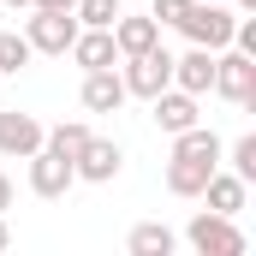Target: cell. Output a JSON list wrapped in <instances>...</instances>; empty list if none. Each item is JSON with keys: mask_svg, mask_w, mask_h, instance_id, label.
<instances>
[{"mask_svg": "<svg viewBox=\"0 0 256 256\" xmlns=\"http://www.w3.org/2000/svg\"><path fill=\"white\" fill-rule=\"evenodd\" d=\"M232 6H220V0H191L185 6V18L173 24L191 48H208V54H220V48H232Z\"/></svg>", "mask_w": 256, "mask_h": 256, "instance_id": "obj_1", "label": "cell"}, {"mask_svg": "<svg viewBox=\"0 0 256 256\" xmlns=\"http://www.w3.org/2000/svg\"><path fill=\"white\" fill-rule=\"evenodd\" d=\"M185 244H191L196 256H244V250H250V238L232 226V214H214V208H196V214H191Z\"/></svg>", "mask_w": 256, "mask_h": 256, "instance_id": "obj_2", "label": "cell"}, {"mask_svg": "<svg viewBox=\"0 0 256 256\" xmlns=\"http://www.w3.org/2000/svg\"><path fill=\"white\" fill-rule=\"evenodd\" d=\"M220 102H232V108H256V60L250 54H238V48H220L214 54V84H208Z\"/></svg>", "mask_w": 256, "mask_h": 256, "instance_id": "obj_3", "label": "cell"}, {"mask_svg": "<svg viewBox=\"0 0 256 256\" xmlns=\"http://www.w3.org/2000/svg\"><path fill=\"white\" fill-rule=\"evenodd\" d=\"M78 30H84V24H78V12H48V6H30V18H24V42H30L36 54H66Z\"/></svg>", "mask_w": 256, "mask_h": 256, "instance_id": "obj_4", "label": "cell"}, {"mask_svg": "<svg viewBox=\"0 0 256 256\" xmlns=\"http://www.w3.org/2000/svg\"><path fill=\"white\" fill-rule=\"evenodd\" d=\"M120 78H126V96H143V102H149V96H161V90L173 84V54H167V48L155 42V48L131 54Z\"/></svg>", "mask_w": 256, "mask_h": 256, "instance_id": "obj_5", "label": "cell"}, {"mask_svg": "<svg viewBox=\"0 0 256 256\" xmlns=\"http://www.w3.org/2000/svg\"><path fill=\"white\" fill-rule=\"evenodd\" d=\"M120 167H126V149H120L114 137H96V131H90V143L72 155V173H78L84 185H114Z\"/></svg>", "mask_w": 256, "mask_h": 256, "instance_id": "obj_6", "label": "cell"}, {"mask_svg": "<svg viewBox=\"0 0 256 256\" xmlns=\"http://www.w3.org/2000/svg\"><path fill=\"white\" fill-rule=\"evenodd\" d=\"M24 161H30V191H36V196H48V202H54V196H66L72 185H78V173H72V155L48 149V143H42L36 155H24Z\"/></svg>", "mask_w": 256, "mask_h": 256, "instance_id": "obj_7", "label": "cell"}, {"mask_svg": "<svg viewBox=\"0 0 256 256\" xmlns=\"http://www.w3.org/2000/svg\"><path fill=\"white\" fill-rule=\"evenodd\" d=\"M42 120L36 114H18V108H0V155H12V161H24V155H36L42 149Z\"/></svg>", "mask_w": 256, "mask_h": 256, "instance_id": "obj_8", "label": "cell"}, {"mask_svg": "<svg viewBox=\"0 0 256 256\" xmlns=\"http://www.w3.org/2000/svg\"><path fill=\"white\" fill-rule=\"evenodd\" d=\"M108 30H114V48H120V60H131V54H143V48H155V42H161V24H155L149 12H120Z\"/></svg>", "mask_w": 256, "mask_h": 256, "instance_id": "obj_9", "label": "cell"}, {"mask_svg": "<svg viewBox=\"0 0 256 256\" xmlns=\"http://www.w3.org/2000/svg\"><path fill=\"white\" fill-rule=\"evenodd\" d=\"M149 108H155L149 120H155V126H161V131H167V137L202 120V114H196V96H185V90H173V84H167L161 96H149Z\"/></svg>", "mask_w": 256, "mask_h": 256, "instance_id": "obj_10", "label": "cell"}, {"mask_svg": "<svg viewBox=\"0 0 256 256\" xmlns=\"http://www.w3.org/2000/svg\"><path fill=\"white\" fill-rule=\"evenodd\" d=\"M84 108H90V114H120V108H126V78H120L114 66L84 72Z\"/></svg>", "mask_w": 256, "mask_h": 256, "instance_id": "obj_11", "label": "cell"}, {"mask_svg": "<svg viewBox=\"0 0 256 256\" xmlns=\"http://www.w3.org/2000/svg\"><path fill=\"white\" fill-rule=\"evenodd\" d=\"M214 167L220 161H202V155H167V191L173 196H202Z\"/></svg>", "mask_w": 256, "mask_h": 256, "instance_id": "obj_12", "label": "cell"}, {"mask_svg": "<svg viewBox=\"0 0 256 256\" xmlns=\"http://www.w3.org/2000/svg\"><path fill=\"white\" fill-rule=\"evenodd\" d=\"M208 84H214V54L208 48H191V54H179L173 60V90H185V96H208Z\"/></svg>", "mask_w": 256, "mask_h": 256, "instance_id": "obj_13", "label": "cell"}, {"mask_svg": "<svg viewBox=\"0 0 256 256\" xmlns=\"http://www.w3.org/2000/svg\"><path fill=\"white\" fill-rule=\"evenodd\" d=\"M66 54H72V60L84 66V72H102V66H120V48H114V30H78Z\"/></svg>", "mask_w": 256, "mask_h": 256, "instance_id": "obj_14", "label": "cell"}, {"mask_svg": "<svg viewBox=\"0 0 256 256\" xmlns=\"http://www.w3.org/2000/svg\"><path fill=\"white\" fill-rule=\"evenodd\" d=\"M202 202H208L214 214H238V208L250 202V185H244L238 173H220V167H214V173H208V185H202Z\"/></svg>", "mask_w": 256, "mask_h": 256, "instance_id": "obj_15", "label": "cell"}, {"mask_svg": "<svg viewBox=\"0 0 256 256\" xmlns=\"http://www.w3.org/2000/svg\"><path fill=\"white\" fill-rule=\"evenodd\" d=\"M173 226H161V220H143V226H131V238H126V250L131 256H173Z\"/></svg>", "mask_w": 256, "mask_h": 256, "instance_id": "obj_16", "label": "cell"}, {"mask_svg": "<svg viewBox=\"0 0 256 256\" xmlns=\"http://www.w3.org/2000/svg\"><path fill=\"white\" fill-rule=\"evenodd\" d=\"M30 60H36V48H30L18 30H0V78H18Z\"/></svg>", "mask_w": 256, "mask_h": 256, "instance_id": "obj_17", "label": "cell"}, {"mask_svg": "<svg viewBox=\"0 0 256 256\" xmlns=\"http://www.w3.org/2000/svg\"><path fill=\"white\" fill-rule=\"evenodd\" d=\"M42 143H48V149H60V155H78V149L90 143V126H84V120H60V126L42 131Z\"/></svg>", "mask_w": 256, "mask_h": 256, "instance_id": "obj_18", "label": "cell"}, {"mask_svg": "<svg viewBox=\"0 0 256 256\" xmlns=\"http://www.w3.org/2000/svg\"><path fill=\"white\" fill-rule=\"evenodd\" d=\"M72 12H78V24H84V30H108V24L120 18V0H78Z\"/></svg>", "mask_w": 256, "mask_h": 256, "instance_id": "obj_19", "label": "cell"}, {"mask_svg": "<svg viewBox=\"0 0 256 256\" xmlns=\"http://www.w3.org/2000/svg\"><path fill=\"white\" fill-rule=\"evenodd\" d=\"M232 173H238L244 185H256V131H244V137L232 143Z\"/></svg>", "mask_w": 256, "mask_h": 256, "instance_id": "obj_20", "label": "cell"}, {"mask_svg": "<svg viewBox=\"0 0 256 256\" xmlns=\"http://www.w3.org/2000/svg\"><path fill=\"white\" fill-rule=\"evenodd\" d=\"M185 6H191V0H155V6H149V18H155V24H179V18H185Z\"/></svg>", "mask_w": 256, "mask_h": 256, "instance_id": "obj_21", "label": "cell"}, {"mask_svg": "<svg viewBox=\"0 0 256 256\" xmlns=\"http://www.w3.org/2000/svg\"><path fill=\"white\" fill-rule=\"evenodd\" d=\"M30 6H48V12H72L78 0H30Z\"/></svg>", "mask_w": 256, "mask_h": 256, "instance_id": "obj_22", "label": "cell"}, {"mask_svg": "<svg viewBox=\"0 0 256 256\" xmlns=\"http://www.w3.org/2000/svg\"><path fill=\"white\" fill-rule=\"evenodd\" d=\"M6 208H12V179L0 173V214H6Z\"/></svg>", "mask_w": 256, "mask_h": 256, "instance_id": "obj_23", "label": "cell"}, {"mask_svg": "<svg viewBox=\"0 0 256 256\" xmlns=\"http://www.w3.org/2000/svg\"><path fill=\"white\" fill-rule=\"evenodd\" d=\"M6 244H12V226H6V214H0V250H6Z\"/></svg>", "mask_w": 256, "mask_h": 256, "instance_id": "obj_24", "label": "cell"}, {"mask_svg": "<svg viewBox=\"0 0 256 256\" xmlns=\"http://www.w3.org/2000/svg\"><path fill=\"white\" fill-rule=\"evenodd\" d=\"M232 6H238V12H256V0H232Z\"/></svg>", "mask_w": 256, "mask_h": 256, "instance_id": "obj_25", "label": "cell"}, {"mask_svg": "<svg viewBox=\"0 0 256 256\" xmlns=\"http://www.w3.org/2000/svg\"><path fill=\"white\" fill-rule=\"evenodd\" d=\"M0 6H30V0H0Z\"/></svg>", "mask_w": 256, "mask_h": 256, "instance_id": "obj_26", "label": "cell"}]
</instances>
